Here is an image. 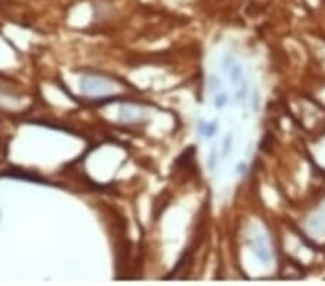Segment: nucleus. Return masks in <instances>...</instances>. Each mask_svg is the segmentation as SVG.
Segmentation results:
<instances>
[{
    "instance_id": "obj_2",
    "label": "nucleus",
    "mask_w": 325,
    "mask_h": 286,
    "mask_svg": "<svg viewBox=\"0 0 325 286\" xmlns=\"http://www.w3.org/2000/svg\"><path fill=\"white\" fill-rule=\"evenodd\" d=\"M228 70H230V79L233 84H239L243 81V67L240 64L234 62Z\"/></svg>"
},
{
    "instance_id": "obj_7",
    "label": "nucleus",
    "mask_w": 325,
    "mask_h": 286,
    "mask_svg": "<svg viewBox=\"0 0 325 286\" xmlns=\"http://www.w3.org/2000/svg\"><path fill=\"white\" fill-rule=\"evenodd\" d=\"M246 96H247V87H246V82H244V81H242V87L239 88V91H237L236 97H237V100H244V99H246Z\"/></svg>"
},
{
    "instance_id": "obj_9",
    "label": "nucleus",
    "mask_w": 325,
    "mask_h": 286,
    "mask_svg": "<svg viewBox=\"0 0 325 286\" xmlns=\"http://www.w3.org/2000/svg\"><path fill=\"white\" fill-rule=\"evenodd\" d=\"M234 64V58L231 55H225L224 61H223V65H224V70H228L231 65Z\"/></svg>"
},
{
    "instance_id": "obj_6",
    "label": "nucleus",
    "mask_w": 325,
    "mask_h": 286,
    "mask_svg": "<svg viewBox=\"0 0 325 286\" xmlns=\"http://www.w3.org/2000/svg\"><path fill=\"white\" fill-rule=\"evenodd\" d=\"M231 145H233V136H231V133H228L227 136H225L224 139V143H223V156H227L230 154V151H231Z\"/></svg>"
},
{
    "instance_id": "obj_10",
    "label": "nucleus",
    "mask_w": 325,
    "mask_h": 286,
    "mask_svg": "<svg viewBox=\"0 0 325 286\" xmlns=\"http://www.w3.org/2000/svg\"><path fill=\"white\" fill-rule=\"evenodd\" d=\"M236 172H237L239 175H243V174H246V172H247V165H246L244 162H240V163L237 165V169H236Z\"/></svg>"
},
{
    "instance_id": "obj_1",
    "label": "nucleus",
    "mask_w": 325,
    "mask_h": 286,
    "mask_svg": "<svg viewBox=\"0 0 325 286\" xmlns=\"http://www.w3.org/2000/svg\"><path fill=\"white\" fill-rule=\"evenodd\" d=\"M250 244L253 253H254L259 259L262 260L263 263H271L272 253H271V250L268 249L266 241H265V238H263L262 235H256V238L251 240Z\"/></svg>"
},
{
    "instance_id": "obj_3",
    "label": "nucleus",
    "mask_w": 325,
    "mask_h": 286,
    "mask_svg": "<svg viewBox=\"0 0 325 286\" xmlns=\"http://www.w3.org/2000/svg\"><path fill=\"white\" fill-rule=\"evenodd\" d=\"M217 129H218V125H217L216 120L211 122V123H204V122H200V131L204 134V136H207V137H213V136L216 134Z\"/></svg>"
},
{
    "instance_id": "obj_8",
    "label": "nucleus",
    "mask_w": 325,
    "mask_h": 286,
    "mask_svg": "<svg viewBox=\"0 0 325 286\" xmlns=\"http://www.w3.org/2000/svg\"><path fill=\"white\" fill-rule=\"evenodd\" d=\"M216 154H217V149H216V148H213V151H211V156H210V162H208V166H210L211 169H214V168H216V163H217V157H216Z\"/></svg>"
},
{
    "instance_id": "obj_5",
    "label": "nucleus",
    "mask_w": 325,
    "mask_h": 286,
    "mask_svg": "<svg viewBox=\"0 0 325 286\" xmlns=\"http://www.w3.org/2000/svg\"><path fill=\"white\" fill-rule=\"evenodd\" d=\"M228 103V94L227 93H221V94H217L216 99H214V105L217 110H221L224 108L225 105Z\"/></svg>"
},
{
    "instance_id": "obj_4",
    "label": "nucleus",
    "mask_w": 325,
    "mask_h": 286,
    "mask_svg": "<svg viewBox=\"0 0 325 286\" xmlns=\"http://www.w3.org/2000/svg\"><path fill=\"white\" fill-rule=\"evenodd\" d=\"M82 90H85V91H99V90H103L104 88V84L99 81V79H84L82 81Z\"/></svg>"
}]
</instances>
